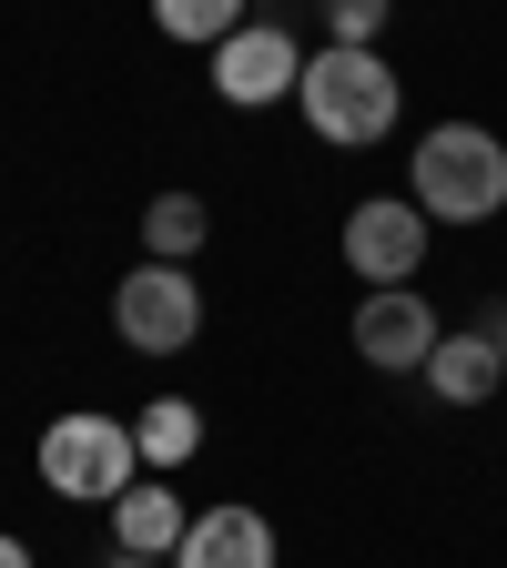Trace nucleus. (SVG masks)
<instances>
[{"instance_id": "nucleus-11", "label": "nucleus", "mask_w": 507, "mask_h": 568, "mask_svg": "<svg viewBox=\"0 0 507 568\" xmlns=\"http://www.w3.org/2000/svg\"><path fill=\"white\" fill-rule=\"evenodd\" d=\"M132 447H142V467H183L203 447V406L193 396H153V406L132 416Z\"/></svg>"}, {"instance_id": "nucleus-6", "label": "nucleus", "mask_w": 507, "mask_h": 568, "mask_svg": "<svg viewBox=\"0 0 507 568\" xmlns=\"http://www.w3.org/2000/svg\"><path fill=\"white\" fill-rule=\"evenodd\" d=\"M437 305L416 295V284H376L366 305H355V355H366L376 376H426V355H437Z\"/></svg>"}, {"instance_id": "nucleus-8", "label": "nucleus", "mask_w": 507, "mask_h": 568, "mask_svg": "<svg viewBox=\"0 0 507 568\" xmlns=\"http://www.w3.org/2000/svg\"><path fill=\"white\" fill-rule=\"evenodd\" d=\"M426 386H437V406H487V396L507 386V345H497V325H487V315H477V325H447L437 355H426Z\"/></svg>"}, {"instance_id": "nucleus-5", "label": "nucleus", "mask_w": 507, "mask_h": 568, "mask_svg": "<svg viewBox=\"0 0 507 568\" xmlns=\"http://www.w3.org/2000/svg\"><path fill=\"white\" fill-rule=\"evenodd\" d=\"M345 264H355V284H416V264H426V213L406 203V193H366L345 213Z\"/></svg>"}, {"instance_id": "nucleus-17", "label": "nucleus", "mask_w": 507, "mask_h": 568, "mask_svg": "<svg viewBox=\"0 0 507 568\" xmlns=\"http://www.w3.org/2000/svg\"><path fill=\"white\" fill-rule=\"evenodd\" d=\"M487 325H497V345H507V305H497V315H487Z\"/></svg>"}, {"instance_id": "nucleus-14", "label": "nucleus", "mask_w": 507, "mask_h": 568, "mask_svg": "<svg viewBox=\"0 0 507 568\" xmlns=\"http://www.w3.org/2000/svg\"><path fill=\"white\" fill-rule=\"evenodd\" d=\"M386 11H396V0H325V31H335V41H355V51H376Z\"/></svg>"}, {"instance_id": "nucleus-10", "label": "nucleus", "mask_w": 507, "mask_h": 568, "mask_svg": "<svg viewBox=\"0 0 507 568\" xmlns=\"http://www.w3.org/2000/svg\"><path fill=\"white\" fill-rule=\"evenodd\" d=\"M183 528H193V508H183L173 487H122V497H112V548L173 558V548H183Z\"/></svg>"}, {"instance_id": "nucleus-13", "label": "nucleus", "mask_w": 507, "mask_h": 568, "mask_svg": "<svg viewBox=\"0 0 507 568\" xmlns=\"http://www.w3.org/2000/svg\"><path fill=\"white\" fill-rule=\"evenodd\" d=\"M153 21H163L173 41H213V51H224V41L244 31V0H153Z\"/></svg>"}, {"instance_id": "nucleus-7", "label": "nucleus", "mask_w": 507, "mask_h": 568, "mask_svg": "<svg viewBox=\"0 0 507 568\" xmlns=\"http://www.w3.org/2000/svg\"><path fill=\"white\" fill-rule=\"evenodd\" d=\"M213 92H224L234 112H264V102H284V92H305L295 31H284V21H244L224 51H213Z\"/></svg>"}, {"instance_id": "nucleus-16", "label": "nucleus", "mask_w": 507, "mask_h": 568, "mask_svg": "<svg viewBox=\"0 0 507 568\" xmlns=\"http://www.w3.org/2000/svg\"><path fill=\"white\" fill-rule=\"evenodd\" d=\"M0 568H31V548H21V538H0Z\"/></svg>"}, {"instance_id": "nucleus-1", "label": "nucleus", "mask_w": 507, "mask_h": 568, "mask_svg": "<svg viewBox=\"0 0 507 568\" xmlns=\"http://www.w3.org/2000/svg\"><path fill=\"white\" fill-rule=\"evenodd\" d=\"M406 203L426 224H487L507 203V142L487 122H437L416 142V163H406Z\"/></svg>"}, {"instance_id": "nucleus-4", "label": "nucleus", "mask_w": 507, "mask_h": 568, "mask_svg": "<svg viewBox=\"0 0 507 568\" xmlns=\"http://www.w3.org/2000/svg\"><path fill=\"white\" fill-rule=\"evenodd\" d=\"M112 325H122L132 355H183V345L203 335V284H193L183 264H132V274L112 284Z\"/></svg>"}, {"instance_id": "nucleus-9", "label": "nucleus", "mask_w": 507, "mask_h": 568, "mask_svg": "<svg viewBox=\"0 0 507 568\" xmlns=\"http://www.w3.org/2000/svg\"><path fill=\"white\" fill-rule=\"evenodd\" d=\"M173 568H274V528L254 508H203L173 548Z\"/></svg>"}, {"instance_id": "nucleus-2", "label": "nucleus", "mask_w": 507, "mask_h": 568, "mask_svg": "<svg viewBox=\"0 0 507 568\" xmlns=\"http://www.w3.org/2000/svg\"><path fill=\"white\" fill-rule=\"evenodd\" d=\"M305 122L325 132V142H386L396 132V112H406V82L386 71V51H355V41H325V51H305Z\"/></svg>"}, {"instance_id": "nucleus-15", "label": "nucleus", "mask_w": 507, "mask_h": 568, "mask_svg": "<svg viewBox=\"0 0 507 568\" xmlns=\"http://www.w3.org/2000/svg\"><path fill=\"white\" fill-rule=\"evenodd\" d=\"M102 568H163V558H142V548H112V558H102Z\"/></svg>"}, {"instance_id": "nucleus-12", "label": "nucleus", "mask_w": 507, "mask_h": 568, "mask_svg": "<svg viewBox=\"0 0 507 568\" xmlns=\"http://www.w3.org/2000/svg\"><path fill=\"white\" fill-rule=\"evenodd\" d=\"M203 234H213L203 193H153V213H142V244H153V264H183V254H203Z\"/></svg>"}, {"instance_id": "nucleus-3", "label": "nucleus", "mask_w": 507, "mask_h": 568, "mask_svg": "<svg viewBox=\"0 0 507 568\" xmlns=\"http://www.w3.org/2000/svg\"><path fill=\"white\" fill-rule=\"evenodd\" d=\"M41 487H51V497H82V508H112L122 487H142L132 426H122V416H92V406L51 416V426H41Z\"/></svg>"}]
</instances>
